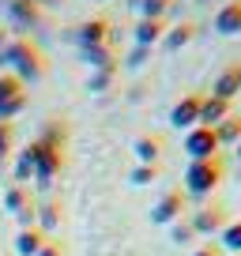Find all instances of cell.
Returning a JSON list of instances; mask_svg holds the SVG:
<instances>
[{
    "label": "cell",
    "instance_id": "1",
    "mask_svg": "<svg viewBox=\"0 0 241 256\" xmlns=\"http://www.w3.org/2000/svg\"><path fill=\"white\" fill-rule=\"evenodd\" d=\"M0 68H12V76H16L23 87L26 83H38L42 76L49 72L42 49L34 46V42H26V38H16V42H8V46L0 49Z\"/></svg>",
    "mask_w": 241,
    "mask_h": 256
},
{
    "label": "cell",
    "instance_id": "2",
    "mask_svg": "<svg viewBox=\"0 0 241 256\" xmlns=\"http://www.w3.org/2000/svg\"><path fill=\"white\" fill-rule=\"evenodd\" d=\"M222 177H226L222 154H215V158H200V162H188V170H185V196H211V192L222 184Z\"/></svg>",
    "mask_w": 241,
    "mask_h": 256
},
{
    "label": "cell",
    "instance_id": "3",
    "mask_svg": "<svg viewBox=\"0 0 241 256\" xmlns=\"http://www.w3.org/2000/svg\"><path fill=\"white\" fill-rule=\"evenodd\" d=\"M30 158H34V181H38L42 188H46V184L60 174V166H64V151H60V147L42 144V140H34V144H30Z\"/></svg>",
    "mask_w": 241,
    "mask_h": 256
},
{
    "label": "cell",
    "instance_id": "4",
    "mask_svg": "<svg viewBox=\"0 0 241 256\" xmlns=\"http://www.w3.org/2000/svg\"><path fill=\"white\" fill-rule=\"evenodd\" d=\"M68 42H76L80 49H90V46H110L113 42V23L106 16H94L87 19V23H80L72 34H68Z\"/></svg>",
    "mask_w": 241,
    "mask_h": 256
},
{
    "label": "cell",
    "instance_id": "5",
    "mask_svg": "<svg viewBox=\"0 0 241 256\" xmlns=\"http://www.w3.org/2000/svg\"><path fill=\"white\" fill-rule=\"evenodd\" d=\"M185 208H188V196L181 188H170V192H162V200L151 208V222H158V226H174L177 218L185 215Z\"/></svg>",
    "mask_w": 241,
    "mask_h": 256
},
{
    "label": "cell",
    "instance_id": "6",
    "mask_svg": "<svg viewBox=\"0 0 241 256\" xmlns=\"http://www.w3.org/2000/svg\"><path fill=\"white\" fill-rule=\"evenodd\" d=\"M185 154L188 162H200V158H215L218 154V140H215V128H188V136H185Z\"/></svg>",
    "mask_w": 241,
    "mask_h": 256
},
{
    "label": "cell",
    "instance_id": "7",
    "mask_svg": "<svg viewBox=\"0 0 241 256\" xmlns=\"http://www.w3.org/2000/svg\"><path fill=\"white\" fill-rule=\"evenodd\" d=\"M200 102H204V94H196V90H192V94H185L174 110H170V124L185 128V132H188V128H196V124H200Z\"/></svg>",
    "mask_w": 241,
    "mask_h": 256
},
{
    "label": "cell",
    "instance_id": "8",
    "mask_svg": "<svg viewBox=\"0 0 241 256\" xmlns=\"http://www.w3.org/2000/svg\"><path fill=\"white\" fill-rule=\"evenodd\" d=\"M188 226H192V234H218L226 226V208L222 204H208V208H200L188 218Z\"/></svg>",
    "mask_w": 241,
    "mask_h": 256
},
{
    "label": "cell",
    "instance_id": "9",
    "mask_svg": "<svg viewBox=\"0 0 241 256\" xmlns=\"http://www.w3.org/2000/svg\"><path fill=\"white\" fill-rule=\"evenodd\" d=\"M8 19L16 23V30H30L42 23V8L30 0H8Z\"/></svg>",
    "mask_w": 241,
    "mask_h": 256
},
{
    "label": "cell",
    "instance_id": "10",
    "mask_svg": "<svg viewBox=\"0 0 241 256\" xmlns=\"http://www.w3.org/2000/svg\"><path fill=\"white\" fill-rule=\"evenodd\" d=\"M162 136L158 132H147V136H136V144H132V151H136V162L140 166H158L162 158Z\"/></svg>",
    "mask_w": 241,
    "mask_h": 256
},
{
    "label": "cell",
    "instance_id": "11",
    "mask_svg": "<svg viewBox=\"0 0 241 256\" xmlns=\"http://www.w3.org/2000/svg\"><path fill=\"white\" fill-rule=\"evenodd\" d=\"M215 30L218 34H241V0H226L222 8L215 12Z\"/></svg>",
    "mask_w": 241,
    "mask_h": 256
},
{
    "label": "cell",
    "instance_id": "12",
    "mask_svg": "<svg viewBox=\"0 0 241 256\" xmlns=\"http://www.w3.org/2000/svg\"><path fill=\"white\" fill-rule=\"evenodd\" d=\"M230 113H234L230 102H222V98H215V94H204V102H200V124H204V128L222 124Z\"/></svg>",
    "mask_w": 241,
    "mask_h": 256
},
{
    "label": "cell",
    "instance_id": "13",
    "mask_svg": "<svg viewBox=\"0 0 241 256\" xmlns=\"http://www.w3.org/2000/svg\"><path fill=\"white\" fill-rule=\"evenodd\" d=\"M166 19H136V46H144V49H151L154 42H162L166 38Z\"/></svg>",
    "mask_w": 241,
    "mask_h": 256
},
{
    "label": "cell",
    "instance_id": "14",
    "mask_svg": "<svg viewBox=\"0 0 241 256\" xmlns=\"http://www.w3.org/2000/svg\"><path fill=\"white\" fill-rule=\"evenodd\" d=\"M196 34H200V26H196V23H188V19H185V23H177V26H170V30H166L162 46H166L170 53H177V49H185L188 42L196 38Z\"/></svg>",
    "mask_w": 241,
    "mask_h": 256
},
{
    "label": "cell",
    "instance_id": "15",
    "mask_svg": "<svg viewBox=\"0 0 241 256\" xmlns=\"http://www.w3.org/2000/svg\"><path fill=\"white\" fill-rule=\"evenodd\" d=\"M42 245H46V234H42L38 226H23V230L16 234V252L19 256H38Z\"/></svg>",
    "mask_w": 241,
    "mask_h": 256
},
{
    "label": "cell",
    "instance_id": "16",
    "mask_svg": "<svg viewBox=\"0 0 241 256\" xmlns=\"http://www.w3.org/2000/svg\"><path fill=\"white\" fill-rule=\"evenodd\" d=\"M83 64H90L94 72L102 68H117V56H113V46H90V49H80Z\"/></svg>",
    "mask_w": 241,
    "mask_h": 256
},
{
    "label": "cell",
    "instance_id": "17",
    "mask_svg": "<svg viewBox=\"0 0 241 256\" xmlns=\"http://www.w3.org/2000/svg\"><path fill=\"white\" fill-rule=\"evenodd\" d=\"M211 94L222 98V102H234V98L241 94V83H238V68H226V72H218L215 87H211Z\"/></svg>",
    "mask_w": 241,
    "mask_h": 256
},
{
    "label": "cell",
    "instance_id": "18",
    "mask_svg": "<svg viewBox=\"0 0 241 256\" xmlns=\"http://www.w3.org/2000/svg\"><path fill=\"white\" fill-rule=\"evenodd\" d=\"M132 12H140V19H166V12H174L177 0H128Z\"/></svg>",
    "mask_w": 241,
    "mask_h": 256
},
{
    "label": "cell",
    "instance_id": "19",
    "mask_svg": "<svg viewBox=\"0 0 241 256\" xmlns=\"http://www.w3.org/2000/svg\"><path fill=\"white\" fill-rule=\"evenodd\" d=\"M215 140H218V147H222V144L238 147L241 144V113H230L222 124H215Z\"/></svg>",
    "mask_w": 241,
    "mask_h": 256
},
{
    "label": "cell",
    "instance_id": "20",
    "mask_svg": "<svg viewBox=\"0 0 241 256\" xmlns=\"http://www.w3.org/2000/svg\"><path fill=\"white\" fill-rule=\"evenodd\" d=\"M4 208H8L12 215L26 211V208H30V192H26L23 184H8V188H4Z\"/></svg>",
    "mask_w": 241,
    "mask_h": 256
},
{
    "label": "cell",
    "instance_id": "21",
    "mask_svg": "<svg viewBox=\"0 0 241 256\" xmlns=\"http://www.w3.org/2000/svg\"><path fill=\"white\" fill-rule=\"evenodd\" d=\"M38 140H42V144H49V147H60V151H64V124H60V120H46L42 132H38Z\"/></svg>",
    "mask_w": 241,
    "mask_h": 256
},
{
    "label": "cell",
    "instance_id": "22",
    "mask_svg": "<svg viewBox=\"0 0 241 256\" xmlns=\"http://www.w3.org/2000/svg\"><path fill=\"white\" fill-rule=\"evenodd\" d=\"M23 110H26V90H19V94H12V98H0V120H12Z\"/></svg>",
    "mask_w": 241,
    "mask_h": 256
},
{
    "label": "cell",
    "instance_id": "23",
    "mask_svg": "<svg viewBox=\"0 0 241 256\" xmlns=\"http://www.w3.org/2000/svg\"><path fill=\"white\" fill-rule=\"evenodd\" d=\"M34 177V158H30V144L19 151V158H16V184H23V181H30Z\"/></svg>",
    "mask_w": 241,
    "mask_h": 256
},
{
    "label": "cell",
    "instance_id": "24",
    "mask_svg": "<svg viewBox=\"0 0 241 256\" xmlns=\"http://www.w3.org/2000/svg\"><path fill=\"white\" fill-rule=\"evenodd\" d=\"M218 234H222V248L226 252H241V218L238 222H226Z\"/></svg>",
    "mask_w": 241,
    "mask_h": 256
},
{
    "label": "cell",
    "instance_id": "25",
    "mask_svg": "<svg viewBox=\"0 0 241 256\" xmlns=\"http://www.w3.org/2000/svg\"><path fill=\"white\" fill-rule=\"evenodd\" d=\"M56 222H60V208H56V204H46V208H38V230H42V234H49Z\"/></svg>",
    "mask_w": 241,
    "mask_h": 256
},
{
    "label": "cell",
    "instance_id": "26",
    "mask_svg": "<svg viewBox=\"0 0 241 256\" xmlns=\"http://www.w3.org/2000/svg\"><path fill=\"white\" fill-rule=\"evenodd\" d=\"M12 147H16V128H12L8 120H0V166H4V158L12 154Z\"/></svg>",
    "mask_w": 241,
    "mask_h": 256
},
{
    "label": "cell",
    "instance_id": "27",
    "mask_svg": "<svg viewBox=\"0 0 241 256\" xmlns=\"http://www.w3.org/2000/svg\"><path fill=\"white\" fill-rule=\"evenodd\" d=\"M113 76H117V68H102V72H94V76H90V83H87V87L94 90V94H102V90L113 83Z\"/></svg>",
    "mask_w": 241,
    "mask_h": 256
},
{
    "label": "cell",
    "instance_id": "28",
    "mask_svg": "<svg viewBox=\"0 0 241 256\" xmlns=\"http://www.w3.org/2000/svg\"><path fill=\"white\" fill-rule=\"evenodd\" d=\"M19 90H26V87L16 80V76H12V72H0V98H12V94H19Z\"/></svg>",
    "mask_w": 241,
    "mask_h": 256
},
{
    "label": "cell",
    "instance_id": "29",
    "mask_svg": "<svg viewBox=\"0 0 241 256\" xmlns=\"http://www.w3.org/2000/svg\"><path fill=\"white\" fill-rule=\"evenodd\" d=\"M151 181H158V166H140V162H136V170H132V184H151Z\"/></svg>",
    "mask_w": 241,
    "mask_h": 256
},
{
    "label": "cell",
    "instance_id": "30",
    "mask_svg": "<svg viewBox=\"0 0 241 256\" xmlns=\"http://www.w3.org/2000/svg\"><path fill=\"white\" fill-rule=\"evenodd\" d=\"M174 241H177V245L192 241V226H188V218H177V222H174Z\"/></svg>",
    "mask_w": 241,
    "mask_h": 256
},
{
    "label": "cell",
    "instance_id": "31",
    "mask_svg": "<svg viewBox=\"0 0 241 256\" xmlns=\"http://www.w3.org/2000/svg\"><path fill=\"white\" fill-rule=\"evenodd\" d=\"M147 53H151V49H144V46H136V49H132V53H128V60H124V64H128V68H140V64H144V60H147Z\"/></svg>",
    "mask_w": 241,
    "mask_h": 256
},
{
    "label": "cell",
    "instance_id": "32",
    "mask_svg": "<svg viewBox=\"0 0 241 256\" xmlns=\"http://www.w3.org/2000/svg\"><path fill=\"white\" fill-rule=\"evenodd\" d=\"M192 256H222V248H218V245H211V241H208V245H200Z\"/></svg>",
    "mask_w": 241,
    "mask_h": 256
},
{
    "label": "cell",
    "instance_id": "33",
    "mask_svg": "<svg viewBox=\"0 0 241 256\" xmlns=\"http://www.w3.org/2000/svg\"><path fill=\"white\" fill-rule=\"evenodd\" d=\"M38 256H60V248H56V245H53V241H49V238H46V245H42V248H38Z\"/></svg>",
    "mask_w": 241,
    "mask_h": 256
},
{
    "label": "cell",
    "instance_id": "34",
    "mask_svg": "<svg viewBox=\"0 0 241 256\" xmlns=\"http://www.w3.org/2000/svg\"><path fill=\"white\" fill-rule=\"evenodd\" d=\"M30 4H38V8H53V4H60V0H30Z\"/></svg>",
    "mask_w": 241,
    "mask_h": 256
},
{
    "label": "cell",
    "instance_id": "35",
    "mask_svg": "<svg viewBox=\"0 0 241 256\" xmlns=\"http://www.w3.org/2000/svg\"><path fill=\"white\" fill-rule=\"evenodd\" d=\"M4 46H8V38H4V30H0V49H4Z\"/></svg>",
    "mask_w": 241,
    "mask_h": 256
},
{
    "label": "cell",
    "instance_id": "36",
    "mask_svg": "<svg viewBox=\"0 0 241 256\" xmlns=\"http://www.w3.org/2000/svg\"><path fill=\"white\" fill-rule=\"evenodd\" d=\"M234 68H238V83H241V64H234Z\"/></svg>",
    "mask_w": 241,
    "mask_h": 256
},
{
    "label": "cell",
    "instance_id": "37",
    "mask_svg": "<svg viewBox=\"0 0 241 256\" xmlns=\"http://www.w3.org/2000/svg\"><path fill=\"white\" fill-rule=\"evenodd\" d=\"M226 256H241V252H226Z\"/></svg>",
    "mask_w": 241,
    "mask_h": 256
},
{
    "label": "cell",
    "instance_id": "38",
    "mask_svg": "<svg viewBox=\"0 0 241 256\" xmlns=\"http://www.w3.org/2000/svg\"><path fill=\"white\" fill-rule=\"evenodd\" d=\"M238 158H241V144H238Z\"/></svg>",
    "mask_w": 241,
    "mask_h": 256
}]
</instances>
